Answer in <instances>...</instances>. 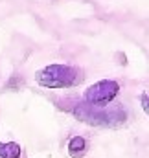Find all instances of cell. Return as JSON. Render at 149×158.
I'll return each mask as SVG.
<instances>
[{
	"label": "cell",
	"mask_w": 149,
	"mask_h": 158,
	"mask_svg": "<svg viewBox=\"0 0 149 158\" xmlns=\"http://www.w3.org/2000/svg\"><path fill=\"white\" fill-rule=\"evenodd\" d=\"M120 94V83L114 79H101L85 90V101L92 107H107Z\"/></svg>",
	"instance_id": "3"
},
{
	"label": "cell",
	"mask_w": 149,
	"mask_h": 158,
	"mask_svg": "<svg viewBox=\"0 0 149 158\" xmlns=\"http://www.w3.org/2000/svg\"><path fill=\"white\" fill-rule=\"evenodd\" d=\"M0 158H28L26 151L17 142H0Z\"/></svg>",
	"instance_id": "4"
},
{
	"label": "cell",
	"mask_w": 149,
	"mask_h": 158,
	"mask_svg": "<svg viewBox=\"0 0 149 158\" xmlns=\"http://www.w3.org/2000/svg\"><path fill=\"white\" fill-rule=\"evenodd\" d=\"M140 101H142V109H144V112H147V110H149V105H147V92H144V94L140 96Z\"/></svg>",
	"instance_id": "6"
},
{
	"label": "cell",
	"mask_w": 149,
	"mask_h": 158,
	"mask_svg": "<svg viewBox=\"0 0 149 158\" xmlns=\"http://www.w3.org/2000/svg\"><path fill=\"white\" fill-rule=\"evenodd\" d=\"M72 114L79 121L92 125V127H121L127 121V110L123 105H112V107H92L87 103H77L72 107Z\"/></svg>",
	"instance_id": "1"
},
{
	"label": "cell",
	"mask_w": 149,
	"mask_h": 158,
	"mask_svg": "<svg viewBox=\"0 0 149 158\" xmlns=\"http://www.w3.org/2000/svg\"><path fill=\"white\" fill-rule=\"evenodd\" d=\"M87 140L83 136H72L68 140V155L72 158H83L87 153Z\"/></svg>",
	"instance_id": "5"
},
{
	"label": "cell",
	"mask_w": 149,
	"mask_h": 158,
	"mask_svg": "<svg viewBox=\"0 0 149 158\" xmlns=\"http://www.w3.org/2000/svg\"><path fill=\"white\" fill-rule=\"evenodd\" d=\"M83 79H85V70L75 64L53 63L35 72L37 85L44 88H72L83 83Z\"/></svg>",
	"instance_id": "2"
}]
</instances>
